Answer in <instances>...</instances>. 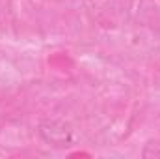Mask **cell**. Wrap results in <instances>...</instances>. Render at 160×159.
<instances>
[{"mask_svg":"<svg viewBox=\"0 0 160 159\" xmlns=\"http://www.w3.org/2000/svg\"><path fill=\"white\" fill-rule=\"evenodd\" d=\"M39 133H41V137L45 139V142H48L50 146H56V148L69 146L73 142V139H75L73 129L65 122H54V120L41 123Z\"/></svg>","mask_w":160,"mask_h":159,"instance_id":"obj_1","label":"cell"},{"mask_svg":"<svg viewBox=\"0 0 160 159\" xmlns=\"http://www.w3.org/2000/svg\"><path fill=\"white\" fill-rule=\"evenodd\" d=\"M143 157H160V144H147L143 150Z\"/></svg>","mask_w":160,"mask_h":159,"instance_id":"obj_2","label":"cell"}]
</instances>
